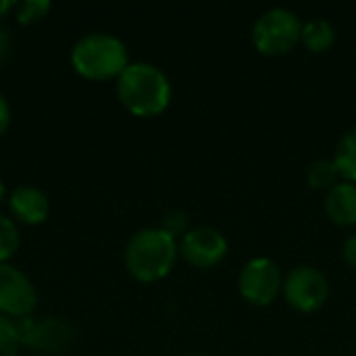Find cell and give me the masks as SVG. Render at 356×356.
<instances>
[{
  "label": "cell",
  "instance_id": "3957f363",
  "mask_svg": "<svg viewBox=\"0 0 356 356\" xmlns=\"http://www.w3.org/2000/svg\"><path fill=\"white\" fill-rule=\"evenodd\" d=\"M127 65L129 52L125 42L106 31L86 33L71 48V67L88 81H117Z\"/></svg>",
  "mask_w": 356,
  "mask_h": 356
},
{
  "label": "cell",
  "instance_id": "e0dca14e",
  "mask_svg": "<svg viewBox=\"0 0 356 356\" xmlns=\"http://www.w3.org/2000/svg\"><path fill=\"white\" fill-rule=\"evenodd\" d=\"M21 340L17 332V323L4 315H0V356H19Z\"/></svg>",
  "mask_w": 356,
  "mask_h": 356
},
{
  "label": "cell",
  "instance_id": "d6986e66",
  "mask_svg": "<svg viewBox=\"0 0 356 356\" xmlns=\"http://www.w3.org/2000/svg\"><path fill=\"white\" fill-rule=\"evenodd\" d=\"M10 121H13V111H10V104L6 100L4 94H0V136L6 134V129L10 127Z\"/></svg>",
  "mask_w": 356,
  "mask_h": 356
},
{
  "label": "cell",
  "instance_id": "9a60e30c",
  "mask_svg": "<svg viewBox=\"0 0 356 356\" xmlns=\"http://www.w3.org/2000/svg\"><path fill=\"white\" fill-rule=\"evenodd\" d=\"M21 244V234L13 217L0 215V263H8Z\"/></svg>",
  "mask_w": 356,
  "mask_h": 356
},
{
  "label": "cell",
  "instance_id": "7a4b0ae2",
  "mask_svg": "<svg viewBox=\"0 0 356 356\" xmlns=\"http://www.w3.org/2000/svg\"><path fill=\"white\" fill-rule=\"evenodd\" d=\"M179 254V244L161 227L136 232L123 250L125 269L142 284H152L167 277Z\"/></svg>",
  "mask_w": 356,
  "mask_h": 356
},
{
  "label": "cell",
  "instance_id": "ffe728a7",
  "mask_svg": "<svg viewBox=\"0 0 356 356\" xmlns=\"http://www.w3.org/2000/svg\"><path fill=\"white\" fill-rule=\"evenodd\" d=\"M344 259L350 267L356 269V234H353L344 244Z\"/></svg>",
  "mask_w": 356,
  "mask_h": 356
},
{
  "label": "cell",
  "instance_id": "8992f818",
  "mask_svg": "<svg viewBox=\"0 0 356 356\" xmlns=\"http://www.w3.org/2000/svg\"><path fill=\"white\" fill-rule=\"evenodd\" d=\"M38 290L31 280L10 263H0V315L19 321L33 315Z\"/></svg>",
  "mask_w": 356,
  "mask_h": 356
},
{
  "label": "cell",
  "instance_id": "44dd1931",
  "mask_svg": "<svg viewBox=\"0 0 356 356\" xmlns=\"http://www.w3.org/2000/svg\"><path fill=\"white\" fill-rule=\"evenodd\" d=\"M15 6H17V2H13V0H0V19L6 17L10 10H15Z\"/></svg>",
  "mask_w": 356,
  "mask_h": 356
},
{
  "label": "cell",
  "instance_id": "ba28073f",
  "mask_svg": "<svg viewBox=\"0 0 356 356\" xmlns=\"http://www.w3.org/2000/svg\"><path fill=\"white\" fill-rule=\"evenodd\" d=\"M179 254L194 267H215L227 254V240L213 227H194L181 236Z\"/></svg>",
  "mask_w": 356,
  "mask_h": 356
},
{
  "label": "cell",
  "instance_id": "277c9868",
  "mask_svg": "<svg viewBox=\"0 0 356 356\" xmlns=\"http://www.w3.org/2000/svg\"><path fill=\"white\" fill-rule=\"evenodd\" d=\"M302 33V21L290 8H269L252 25V44L259 52L280 56L290 52Z\"/></svg>",
  "mask_w": 356,
  "mask_h": 356
},
{
  "label": "cell",
  "instance_id": "ac0fdd59",
  "mask_svg": "<svg viewBox=\"0 0 356 356\" xmlns=\"http://www.w3.org/2000/svg\"><path fill=\"white\" fill-rule=\"evenodd\" d=\"M161 229L167 232L169 236L177 238L188 232V215L181 209H171L163 215L161 219Z\"/></svg>",
  "mask_w": 356,
  "mask_h": 356
},
{
  "label": "cell",
  "instance_id": "7402d4cb",
  "mask_svg": "<svg viewBox=\"0 0 356 356\" xmlns=\"http://www.w3.org/2000/svg\"><path fill=\"white\" fill-rule=\"evenodd\" d=\"M4 198H6V188H4V181L0 179V204L4 202Z\"/></svg>",
  "mask_w": 356,
  "mask_h": 356
},
{
  "label": "cell",
  "instance_id": "5bb4252c",
  "mask_svg": "<svg viewBox=\"0 0 356 356\" xmlns=\"http://www.w3.org/2000/svg\"><path fill=\"white\" fill-rule=\"evenodd\" d=\"M338 169H336V163L334 159L327 161V159H317L311 167H309V173H307V179L311 184V188L315 190H332L336 184H338Z\"/></svg>",
  "mask_w": 356,
  "mask_h": 356
},
{
  "label": "cell",
  "instance_id": "7c38bea8",
  "mask_svg": "<svg viewBox=\"0 0 356 356\" xmlns=\"http://www.w3.org/2000/svg\"><path fill=\"white\" fill-rule=\"evenodd\" d=\"M300 40L311 52H325L336 42V29L327 19L315 17V19H311V21H307L302 25Z\"/></svg>",
  "mask_w": 356,
  "mask_h": 356
},
{
  "label": "cell",
  "instance_id": "9c48e42d",
  "mask_svg": "<svg viewBox=\"0 0 356 356\" xmlns=\"http://www.w3.org/2000/svg\"><path fill=\"white\" fill-rule=\"evenodd\" d=\"M15 323H17L21 346H29L38 353H60L69 346L73 338V330L60 319L35 321L27 317Z\"/></svg>",
  "mask_w": 356,
  "mask_h": 356
},
{
  "label": "cell",
  "instance_id": "8fae6325",
  "mask_svg": "<svg viewBox=\"0 0 356 356\" xmlns=\"http://www.w3.org/2000/svg\"><path fill=\"white\" fill-rule=\"evenodd\" d=\"M325 213L338 225H355L356 184L338 181L325 196Z\"/></svg>",
  "mask_w": 356,
  "mask_h": 356
},
{
  "label": "cell",
  "instance_id": "cb8c5ba5",
  "mask_svg": "<svg viewBox=\"0 0 356 356\" xmlns=\"http://www.w3.org/2000/svg\"><path fill=\"white\" fill-rule=\"evenodd\" d=\"M35 356H42V355H35Z\"/></svg>",
  "mask_w": 356,
  "mask_h": 356
},
{
  "label": "cell",
  "instance_id": "6da1fadb",
  "mask_svg": "<svg viewBox=\"0 0 356 356\" xmlns=\"http://www.w3.org/2000/svg\"><path fill=\"white\" fill-rule=\"evenodd\" d=\"M117 98L136 117H156L171 102L169 77L150 63H129L117 77Z\"/></svg>",
  "mask_w": 356,
  "mask_h": 356
},
{
  "label": "cell",
  "instance_id": "5b68a950",
  "mask_svg": "<svg viewBox=\"0 0 356 356\" xmlns=\"http://www.w3.org/2000/svg\"><path fill=\"white\" fill-rule=\"evenodd\" d=\"M282 292L292 309L300 313H313L327 302L330 284L319 269L311 265H298L286 275Z\"/></svg>",
  "mask_w": 356,
  "mask_h": 356
},
{
  "label": "cell",
  "instance_id": "2e32d148",
  "mask_svg": "<svg viewBox=\"0 0 356 356\" xmlns=\"http://www.w3.org/2000/svg\"><path fill=\"white\" fill-rule=\"evenodd\" d=\"M52 4L48 0H23L15 6V19L21 25H31L42 21L50 13Z\"/></svg>",
  "mask_w": 356,
  "mask_h": 356
},
{
  "label": "cell",
  "instance_id": "30bf717a",
  "mask_svg": "<svg viewBox=\"0 0 356 356\" xmlns=\"http://www.w3.org/2000/svg\"><path fill=\"white\" fill-rule=\"evenodd\" d=\"M8 209L15 217V223L42 225L50 215V200L40 188L25 184L8 194Z\"/></svg>",
  "mask_w": 356,
  "mask_h": 356
},
{
  "label": "cell",
  "instance_id": "4fadbf2b",
  "mask_svg": "<svg viewBox=\"0 0 356 356\" xmlns=\"http://www.w3.org/2000/svg\"><path fill=\"white\" fill-rule=\"evenodd\" d=\"M334 163H336L340 177H344V181L356 184V127L346 131L342 140L338 142Z\"/></svg>",
  "mask_w": 356,
  "mask_h": 356
},
{
  "label": "cell",
  "instance_id": "52a82bcc",
  "mask_svg": "<svg viewBox=\"0 0 356 356\" xmlns=\"http://www.w3.org/2000/svg\"><path fill=\"white\" fill-rule=\"evenodd\" d=\"M238 284H240V294L246 302L254 307H267L282 292L284 277L280 273V267L271 259L259 257V259H250L244 265Z\"/></svg>",
  "mask_w": 356,
  "mask_h": 356
},
{
  "label": "cell",
  "instance_id": "603a6c76",
  "mask_svg": "<svg viewBox=\"0 0 356 356\" xmlns=\"http://www.w3.org/2000/svg\"><path fill=\"white\" fill-rule=\"evenodd\" d=\"M188 356H202V355H188Z\"/></svg>",
  "mask_w": 356,
  "mask_h": 356
}]
</instances>
